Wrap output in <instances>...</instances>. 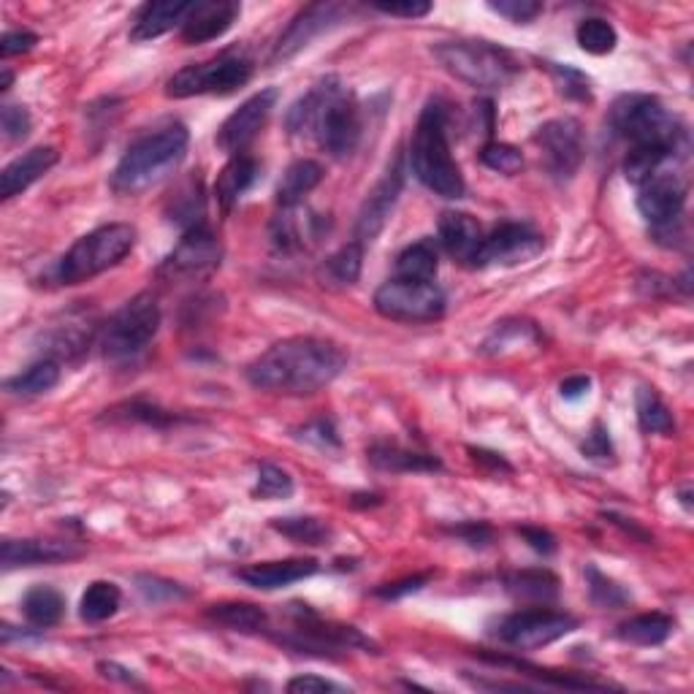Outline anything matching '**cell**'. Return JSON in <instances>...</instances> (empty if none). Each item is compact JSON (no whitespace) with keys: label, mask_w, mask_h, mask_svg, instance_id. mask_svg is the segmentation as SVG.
I'll list each match as a JSON object with an SVG mask.
<instances>
[{"label":"cell","mask_w":694,"mask_h":694,"mask_svg":"<svg viewBox=\"0 0 694 694\" xmlns=\"http://www.w3.org/2000/svg\"><path fill=\"white\" fill-rule=\"evenodd\" d=\"M280 646L296 651V654L310 656H334L348 654V651H372L378 654V646L366 635H361L355 626L329 622V618L318 616L310 605L293 602L288 611V630L285 632H269Z\"/></svg>","instance_id":"obj_6"},{"label":"cell","mask_w":694,"mask_h":694,"mask_svg":"<svg viewBox=\"0 0 694 694\" xmlns=\"http://www.w3.org/2000/svg\"><path fill=\"white\" fill-rule=\"evenodd\" d=\"M204 209H207L204 188H201L199 180H190L180 188V193L171 199L169 214H171V220H174V223L185 225V231H188V229H195V225L207 223Z\"/></svg>","instance_id":"obj_43"},{"label":"cell","mask_w":694,"mask_h":694,"mask_svg":"<svg viewBox=\"0 0 694 694\" xmlns=\"http://www.w3.org/2000/svg\"><path fill=\"white\" fill-rule=\"evenodd\" d=\"M278 88H266V90H258L255 95H250L237 112L225 117V122L220 125L218 131V147L229 155H244L250 144H253L261 128L266 125V120L272 117L274 107H278Z\"/></svg>","instance_id":"obj_17"},{"label":"cell","mask_w":694,"mask_h":694,"mask_svg":"<svg viewBox=\"0 0 694 694\" xmlns=\"http://www.w3.org/2000/svg\"><path fill=\"white\" fill-rule=\"evenodd\" d=\"M410 165L418 182L440 199L456 201L466 193L462 169L451 155L447 109L442 101H429L418 117L413 141H410Z\"/></svg>","instance_id":"obj_4"},{"label":"cell","mask_w":694,"mask_h":694,"mask_svg":"<svg viewBox=\"0 0 694 694\" xmlns=\"http://www.w3.org/2000/svg\"><path fill=\"white\" fill-rule=\"evenodd\" d=\"M551 77H554L559 93L564 98H573V101H592V79L586 73L573 69V66H559L549 63Z\"/></svg>","instance_id":"obj_48"},{"label":"cell","mask_w":694,"mask_h":694,"mask_svg":"<svg viewBox=\"0 0 694 694\" xmlns=\"http://www.w3.org/2000/svg\"><path fill=\"white\" fill-rule=\"evenodd\" d=\"M440 269L437 248L432 239H421V242L410 244L396 255V278L413 280V282H434Z\"/></svg>","instance_id":"obj_37"},{"label":"cell","mask_w":694,"mask_h":694,"mask_svg":"<svg viewBox=\"0 0 694 694\" xmlns=\"http://www.w3.org/2000/svg\"><path fill=\"white\" fill-rule=\"evenodd\" d=\"M374 11L380 14H389V17H404V20H418V17H426L432 11V3L426 0H402V3H385V0H374L372 3Z\"/></svg>","instance_id":"obj_56"},{"label":"cell","mask_w":694,"mask_h":694,"mask_svg":"<svg viewBox=\"0 0 694 694\" xmlns=\"http://www.w3.org/2000/svg\"><path fill=\"white\" fill-rule=\"evenodd\" d=\"M272 530L282 537L293 540L299 545H329L334 530L315 515H291V519H274Z\"/></svg>","instance_id":"obj_42"},{"label":"cell","mask_w":694,"mask_h":694,"mask_svg":"<svg viewBox=\"0 0 694 694\" xmlns=\"http://www.w3.org/2000/svg\"><path fill=\"white\" fill-rule=\"evenodd\" d=\"M581 453L597 464H613V459H616V451H613L611 432H607L605 423H594L592 432H589L586 440L581 442Z\"/></svg>","instance_id":"obj_52"},{"label":"cell","mask_w":694,"mask_h":694,"mask_svg":"<svg viewBox=\"0 0 694 694\" xmlns=\"http://www.w3.org/2000/svg\"><path fill=\"white\" fill-rule=\"evenodd\" d=\"M214 624L242 635H269V613L253 602H218L207 611Z\"/></svg>","instance_id":"obj_29"},{"label":"cell","mask_w":694,"mask_h":694,"mask_svg":"<svg viewBox=\"0 0 694 694\" xmlns=\"http://www.w3.org/2000/svg\"><path fill=\"white\" fill-rule=\"evenodd\" d=\"M602 519H607V521H611V524L622 526V530L630 534V537L641 540V543H646V545L654 543V537H651L646 530H641V526H637V524H632V519H624V515H618V513H602Z\"/></svg>","instance_id":"obj_62"},{"label":"cell","mask_w":694,"mask_h":694,"mask_svg":"<svg viewBox=\"0 0 694 694\" xmlns=\"http://www.w3.org/2000/svg\"><path fill=\"white\" fill-rule=\"evenodd\" d=\"M321 182H323V165L318 161H306V158H301V161L291 163L278 185V207L280 209L301 207L306 195L321 185Z\"/></svg>","instance_id":"obj_31"},{"label":"cell","mask_w":694,"mask_h":694,"mask_svg":"<svg viewBox=\"0 0 694 694\" xmlns=\"http://www.w3.org/2000/svg\"><path fill=\"white\" fill-rule=\"evenodd\" d=\"M481 163L496 171V174L513 177L524 169V152L519 147L507 144V141H489L481 150Z\"/></svg>","instance_id":"obj_47"},{"label":"cell","mask_w":694,"mask_h":694,"mask_svg":"<svg viewBox=\"0 0 694 694\" xmlns=\"http://www.w3.org/2000/svg\"><path fill=\"white\" fill-rule=\"evenodd\" d=\"M586 586H589V597L602 611H618V607L630 605V592L616 583L613 579H607L605 573L597 567V564H586Z\"/></svg>","instance_id":"obj_44"},{"label":"cell","mask_w":694,"mask_h":694,"mask_svg":"<svg viewBox=\"0 0 694 694\" xmlns=\"http://www.w3.org/2000/svg\"><path fill=\"white\" fill-rule=\"evenodd\" d=\"M673 630H675L673 616L654 611V613H641V616H632L630 622L618 624L616 635H618V641L632 643V646L651 648V646H662V643L673 635Z\"/></svg>","instance_id":"obj_32"},{"label":"cell","mask_w":694,"mask_h":694,"mask_svg":"<svg viewBox=\"0 0 694 694\" xmlns=\"http://www.w3.org/2000/svg\"><path fill=\"white\" fill-rule=\"evenodd\" d=\"M107 421H122V423H144L152 429H171L177 423H185L190 418L180 413H169L161 404L150 402V399H131V402H122L117 408L107 410Z\"/></svg>","instance_id":"obj_36"},{"label":"cell","mask_w":694,"mask_h":694,"mask_svg":"<svg viewBox=\"0 0 694 694\" xmlns=\"http://www.w3.org/2000/svg\"><path fill=\"white\" fill-rule=\"evenodd\" d=\"M579 630V618L570 613L551 611V607H526L510 613L496 626V637L515 651H534L562 641L570 632Z\"/></svg>","instance_id":"obj_12"},{"label":"cell","mask_w":694,"mask_h":694,"mask_svg":"<svg viewBox=\"0 0 694 694\" xmlns=\"http://www.w3.org/2000/svg\"><path fill=\"white\" fill-rule=\"evenodd\" d=\"M445 291L437 282L389 280L374 293V310L396 323H432L445 315Z\"/></svg>","instance_id":"obj_11"},{"label":"cell","mask_w":694,"mask_h":694,"mask_svg":"<svg viewBox=\"0 0 694 694\" xmlns=\"http://www.w3.org/2000/svg\"><path fill=\"white\" fill-rule=\"evenodd\" d=\"M607 125H611L613 137L626 141L630 147L665 144L681 150L686 139L681 122L654 95H622L611 107Z\"/></svg>","instance_id":"obj_8"},{"label":"cell","mask_w":694,"mask_h":694,"mask_svg":"<svg viewBox=\"0 0 694 694\" xmlns=\"http://www.w3.org/2000/svg\"><path fill=\"white\" fill-rule=\"evenodd\" d=\"M361 266H364V244L348 242L329 255L318 269V278L329 288H350L361 278Z\"/></svg>","instance_id":"obj_33"},{"label":"cell","mask_w":694,"mask_h":694,"mask_svg":"<svg viewBox=\"0 0 694 694\" xmlns=\"http://www.w3.org/2000/svg\"><path fill=\"white\" fill-rule=\"evenodd\" d=\"M258 177H261V163L255 158L233 155L214 180V199H218L220 209L231 212L239 204V199L255 185Z\"/></svg>","instance_id":"obj_27"},{"label":"cell","mask_w":694,"mask_h":694,"mask_svg":"<svg viewBox=\"0 0 694 694\" xmlns=\"http://www.w3.org/2000/svg\"><path fill=\"white\" fill-rule=\"evenodd\" d=\"M675 152L678 150H673V147H665V144L630 147L622 163L624 177L632 182V185H643L648 177H654L656 171L665 169L667 161H673Z\"/></svg>","instance_id":"obj_38"},{"label":"cell","mask_w":694,"mask_h":694,"mask_svg":"<svg viewBox=\"0 0 694 694\" xmlns=\"http://www.w3.org/2000/svg\"><path fill=\"white\" fill-rule=\"evenodd\" d=\"M98 671L107 675V678L122 681V684H137V678H133V671H125V667L114 665V662H101V665H98Z\"/></svg>","instance_id":"obj_63"},{"label":"cell","mask_w":694,"mask_h":694,"mask_svg":"<svg viewBox=\"0 0 694 694\" xmlns=\"http://www.w3.org/2000/svg\"><path fill=\"white\" fill-rule=\"evenodd\" d=\"M285 128L293 137H312L331 158H348L364 137L361 107L340 77H323L288 109Z\"/></svg>","instance_id":"obj_2"},{"label":"cell","mask_w":694,"mask_h":694,"mask_svg":"<svg viewBox=\"0 0 694 694\" xmlns=\"http://www.w3.org/2000/svg\"><path fill=\"white\" fill-rule=\"evenodd\" d=\"M366 459L383 472H440L442 462L434 453L410 451L396 442H374L366 451Z\"/></svg>","instance_id":"obj_28"},{"label":"cell","mask_w":694,"mask_h":694,"mask_svg":"<svg viewBox=\"0 0 694 694\" xmlns=\"http://www.w3.org/2000/svg\"><path fill=\"white\" fill-rule=\"evenodd\" d=\"M325 231H329V223L323 214L310 212L306 207L280 209L278 218L272 220V242L280 253H301L312 248Z\"/></svg>","instance_id":"obj_20"},{"label":"cell","mask_w":694,"mask_h":694,"mask_svg":"<svg viewBox=\"0 0 694 694\" xmlns=\"http://www.w3.org/2000/svg\"><path fill=\"white\" fill-rule=\"evenodd\" d=\"M63 613L66 600L54 586H33L22 597V616L36 630H49V626L60 624Z\"/></svg>","instance_id":"obj_34"},{"label":"cell","mask_w":694,"mask_h":694,"mask_svg":"<svg viewBox=\"0 0 694 694\" xmlns=\"http://www.w3.org/2000/svg\"><path fill=\"white\" fill-rule=\"evenodd\" d=\"M432 579H434V573H418V575H410V579L385 583V586L374 589V597H380V600H402V597H408V594L421 592V589L426 586V583L432 581Z\"/></svg>","instance_id":"obj_55"},{"label":"cell","mask_w":694,"mask_h":694,"mask_svg":"<svg viewBox=\"0 0 694 694\" xmlns=\"http://www.w3.org/2000/svg\"><path fill=\"white\" fill-rule=\"evenodd\" d=\"M575 41H579V47L583 49V52L602 58V54H611L613 49H616L618 33L607 20L589 17V20H583L579 24V30H575Z\"/></svg>","instance_id":"obj_45"},{"label":"cell","mask_w":694,"mask_h":694,"mask_svg":"<svg viewBox=\"0 0 694 694\" xmlns=\"http://www.w3.org/2000/svg\"><path fill=\"white\" fill-rule=\"evenodd\" d=\"M39 44V36L30 33V30H9V33L0 36V58H14V54L30 52Z\"/></svg>","instance_id":"obj_57"},{"label":"cell","mask_w":694,"mask_h":694,"mask_svg":"<svg viewBox=\"0 0 694 694\" xmlns=\"http://www.w3.org/2000/svg\"><path fill=\"white\" fill-rule=\"evenodd\" d=\"M543 250V233L534 231L530 223H502L489 237H483V244L477 250L472 266H519V263L534 261Z\"/></svg>","instance_id":"obj_14"},{"label":"cell","mask_w":694,"mask_h":694,"mask_svg":"<svg viewBox=\"0 0 694 694\" xmlns=\"http://www.w3.org/2000/svg\"><path fill=\"white\" fill-rule=\"evenodd\" d=\"M60 161V152L54 147H33L24 155L14 158L0 174V199L9 201L28 190L33 182H39L49 169H54Z\"/></svg>","instance_id":"obj_24"},{"label":"cell","mask_w":694,"mask_h":694,"mask_svg":"<svg viewBox=\"0 0 694 694\" xmlns=\"http://www.w3.org/2000/svg\"><path fill=\"white\" fill-rule=\"evenodd\" d=\"M82 556V549L69 540H3L0 545V564L6 570L17 567H39V564H58L71 562V559Z\"/></svg>","instance_id":"obj_21"},{"label":"cell","mask_w":694,"mask_h":694,"mask_svg":"<svg viewBox=\"0 0 694 694\" xmlns=\"http://www.w3.org/2000/svg\"><path fill=\"white\" fill-rule=\"evenodd\" d=\"M296 437L310 442V445H315L318 451H323V453H340L342 451L340 432H336V426H334V421H331V418H318V421H310L306 426L299 429Z\"/></svg>","instance_id":"obj_49"},{"label":"cell","mask_w":694,"mask_h":694,"mask_svg":"<svg viewBox=\"0 0 694 694\" xmlns=\"http://www.w3.org/2000/svg\"><path fill=\"white\" fill-rule=\"evenodd\" d=\"M540 161L545 171L559 182H567L579 174L583 163V125L575 117H556L534 133Z\"/></svg>","instance_id":"obj_13"},{"label":"cell","mask_w":694,"mask_h":694,"mask_svg":"<svg viewBox=\"0 0 694 694\" xmlns=\"http://www.w3.org/2000/svg\"><path fill=\"white\" fill-rule=\"evenodd\" d=\"M432 54L453 79L475 90H505L521 73L515 54L486 39L440 41Z\"/></svg>","instance_id":"obj_5"},{"label":"cell","mask_w":694,"mask_h":694,"mask_svg":"<svg viewBox=\"0 0 694 694\" xmlns=\"http://www.w3.org/2000/svg\"><path fill=\"white\" fill-rule=\"evenodd\" d=\"M540 331L537 325L530 323V321H519V318H513V321H502L496 323V329L491 331V334L483 340L481 345V353L483 355H505V353H513V350L524 348V345H540Z\"/></svg>","instance_id":"obj_35"},{"label":"cell","mask_w":694,"mask_h":694,"mask_svg":"<svg viewBox=\"0 0 694 694\" xmlns=\"http://www.w3.org/2000/svg\"><path fill=\"white\" fill-rule=\"evenodd\" d=\"M190 133L174 122L133 141L114 165L109 185L117 195H141L174 174L188 155Z\"/></svg>","instance_id":"obj_3"},{"label":"cell","mask_w":694,"mask_h":694,"mask_svg":"<svg viewBox=\"0 0 694 694\" xmlns=\"http://www.w3.org/2000/svg\"><path fill=\"white\" fill-rule=\"evenodd\" d=\"M318 570H321V564L315 559H278V562L248 564L237 575L248 586L261 589V592H274V589H285L291 583L312 579Z\"/></svg>","instance_id":"obj_23"},{"label":"cell","mask_w":694,"mask_h":694,"mask_svg":"<svg viewBox=\"0 0 694 694\" xmlns=\"http://www.w3.org/2000/svg\"><path fill=\"white\" fill-rule=\"evenodd\" d=\"M137 586H139L141 597H144L147 602H152V605H161V602H171V600H182L188 594L185 589L180 586V583L158 579V575H139Z\"/></svg>","instance_id":"obj_50"},{"label":"cell","mask_w":694,"mask_h":694,"mask_svg":"<svg viewBox=\"0 0 694 694\" xmlns=\"http://www.w3.org/2000/svg\"><path fill=\"white\" fill-rule=\"evenodd\" d=\"M489 9L515 24H530L543 14V3L537 0H491Z\"/></svg>","instance_id":"obj_51"},{"label":"cell","mask_w":694,"mask_h":694,"mask_svg":"<svg viewBox=\"0 0 694 694\" xmlns=\"http://www.w3.org/2000/svg\"><path fill=\"white\" fill-rule=\"evenodd\" d=\"M0 128H3V137L9 141H22L33 131V117H30L28 107L6 103L3 112H0Z\"/></svg>","instance_id":"obj_53"},{"label":"cell","mask_w":694,"mask_h":694,"mask_svg":"<svg viewBox=\"0 0 694 694\" xmlns=\"http://www.w3.org/2000/svg\"><path fill=\"white\" fill-rule=\"evenodd\" d=\"M505 589L521 602L549 605V602H554L559 597V579L545 567L515 570V573L505 575Z\"/></svg>","instance_id":"obj_30"},{"label":"cell","mask_w":694,"mask_h":694,"mask_svg":"<svg viewBox=\"0 0 694 694\" xmlns=\"http://www.w3.org/2000/svg\"><path fill=\"white\" fill-rule=\"evenodd\" d=\"M291 494H293V477L288 475L282 466L269 464V462H263L261 466H258V477L253 486L255 500L278 502V500H288Z\"/></svg>","instance_id":"obj_46"},{"label":"cell","mask_w":694,"mask_h":694,"mask_svg":"<svg viewBox=\"0 0 694 694\" xmlns=\"http://www.w3.org/2000/svg\"><path fill=\"white\" fill-rule=\"evenodd\" d=\"M515 532H519L537 554L551 556L556 551V537L549 530H543V526H519Z\"/></svg>","instance_id":"obj_59"},{"label":"cell","mask_w":694,"mask_h":694,"mask_svg":"<svg viewBox=\"0 0 694 694\" xmlns=\"http://www.w3.org/2000/svg\"><path fill=\"white\" fill-rule=\"evenodd\" d=\"M190 9L193 3H185V0H158V3L141 6L131 28V41L141 44V41L161 39L174 28H182Z\"/></svg>","instance_id":"obj_26"},{"label":"cell","mask_w":694,"mask_h":694,"mask_svg":"<svg viewBox=\"0 0 694 694\" xmlns=\"http://www.w3.org/2000/svg\"><path fill=\"white\" fill-rule=\"evenodd\" d=\"M253 79V60L239 49L220 52L218 58L204 63L185 66L165 82L169 98H193V95H229Z\"/></svg>","instance_id":"obj_9"},{"label":"cell","mask_w":694,"mask_h":694,"mask_svg":"<svg viewBox=\"0 0 694 694\" xmlns=\"http://www.w3.org/2000/svg\"><path fill=\"white\" fill-rule=\"evenodd\" d=\"M60 383V364L54 359H41L33 366L6 380V391L14 396H41Z\"/></svg>","instance_id":"obj_41"},{"label":"cell","mask_w":694,"mask_h":694,"mask_svg":"<svg viewBox=\"0 0 694 694\" xmlns=\"http://www.w3.org/2000/svg\"><path fill=\"white\" fill-rule=\"evenodd\" d=\"M686 182L675 171H656L643 185H637V212L651 223L656 233L673 229L675 220L684 214Z\"/></svg>","instance_id":"obj_15"},{"label":"cell","mask_w":694,"mask_h":694,"mask_svg":"<svg viewBox=\"0 0 694 694\" xmlns=\"http://www.w3.org/2000/svg\"><path fill=\"white\" fill-rule=\"evenodd\" d=\"M137 244V229L128 223H109L84 233L71 244V250L58 261L52 278L60 285H79L109 272Z\"/></svg>","instance_id":"obj_7"},{"label":"cell","mask_w":694,"mask_h":694,"mask_svg":"<svg viewBox=\"0 0 694 694\" xmlns=\"http://www.w3.org/2000/svg\"><path fill=\"white\" fill-rule=\"evenodd\" d=\"M437 233L447 255L472 266L483 244V229L477 218H472L470 212H442Z\"/></svg>","instance_id":"obj_25"},{"label":"cell","mask_w":694,"mask_h":694,"mask_svg":"<svg viewBox=\"0 0 694 694\" xmlns=\"http://www.w3.org/2000/svg\"><path fill=\"white\" fill-rule=\"evenodd\" d=\"M348 14L345 6L340 3H315L306 6V9L299 11V17L288 24V30L282 33V39L278 41L272 54V63H285L293 54H299L301 49L310 47L315 36H321L323 30L334 28L336 22H342V17Z\"/></svg>","instance_id":"obj_19"},{"label":"cell","mask_w":694,"mask_h":694,"mask_svg":"<svg viewBox=\"0 0 694 694\" xmlns=\"http://www.w3.org/2000/svg\"><path fill=\"white\" fill-rule=\"evenodd\" d=\"M288 692L296 694H318V692H345V686L334 684V681L321 678V675H296V678L288 681Z\"/></svg>","instance_id":"obj_58"},{"label":"cell","mask_w":694,"mask_h":694,"mask_svg":"<svg viewBox=\"0 0 694 694\" xmlns=\"http://www.w3.org/2000/svg\"><path fill=\"white\" fill-rule=\"evenodd\" d=\"M223 261V244H220L218 233L209 229L207 223L188 229L185 237L180 239L169 258L163 261L161 274L165 278H204V274L214 272Z\"/></svg>","instance_id":"obj_16"},{"label":"cell","mask_w":694,"mask_h":694,"mask_svg":"<svg viewBox=\"0 0 694 694\" xmlns=\"http://www.w3.org/2000/svg\"><path fill=\"white\" fill-rule=\"evenodd\" d=\"M470 456H472V462H475L477 466H483V470L507 472V475L513 472V466L505 462V456H502V453L486 451V447H470Z\"/></svg>","instance_id":"obj_60"},{"label":"cell","mask_w":694,"mask_h":694,"mask_svg":"<svg viewBox=\"0 0 694 694\" xmlns=\"http://www.w3.org/2000/svg\"><path fill=\"white\" fill-rule=\"evenodd\" d=\"M122 592L112 581H93L79 600V616L88 624H101L120 611Z\"/></svg>","instance_id":"obj_39"},{"label":"cell","mask_w":694,"mask_h":694,"mask_svg":"<svg viewBox=\"0 0 694 694\" xmlns=\"http://www.w3.org/2000/svg\"><path fill=\"white\" fill-rule=\"evenodd\" d=\"M345 366L348 355L336 342L321 336H288L258 355L244 374L263 394L312 396L334 383Z\"/></svg>","instance_id":"obj_1"},{"label":"cell","mask_w":694,"mask_h":694,"mask_svg":"<svg viewBox=\"0 0 694 694\" xmlns=\"http://www.w3.org/2000/svg\"><path fill=\"white\" fill-rule=\"evenodd\" d=\"M158 329H161V306H158L155 296L139 293L128 304H122L103 325V355L114 364L137 359L155 340Z\"/></svg>","instance_id":"obj_10"},{"label":"cell","mask_w":694,"mask_h":694,"mask_svg":"<svg viewBox=\"0 0 694 694\" xmlns=\"http://www.w3.org/2000/svg\"><path fill=\"white\" fill-rule=\"evenodd\" d=\"M635 413L637 423H641L643 434H662V437H671L675 434V421L671 408L662 402V396L656 394L648 385H641L635 394Z\"/></svg>","instance_id":"obj_40"},{"label":"cell","mask_w":694,"mask_h":694,"mask_svg":"<svg viewBox=\"0 0 694 694\" xmlns=\"http://www.w3.org/2000/svg\"><path fill=\"white\" fill-rule=\"evenodd\" d=\"M242 6L233 0H204V3H193L188 20L182 22L180 36L185 44H207V41L220 39L231 30L237 22Z\"/></svg>","instance_id":"obj_22"},{"label":"cell","mask_w":694,"mask_h":694,"mask_svg":"<svg viewBox=\"0 0 694 694\" xmlns=\"http://www.w3.org/2000/svg\"><path fill=\"white\" fill-rule=\"evenodd\" d=\"M589 389H592V378H586V374H573V378L562 380L559 394H562V399H567V402H575V399L586 396Z\"/></svg>","instance_id":"obj_61"},{"label":"cell","mask_w":694,"mask_h":694,"mask_svg":"<svg viewBox=\"0 0 694 694\" xmlns=\"http://www.w3.org/2000/svg\"><path fill=\"white\" fill-rule=\"evenodd\" d=\"M402 188H404V165L402 158H396V161L389 165V171L383 174V180L370 190L364 207H361L359 220H355V242L366 248V244H372L374 239L380 237V231L389 223L391 212H394L399 195H402Z\"/></svg>","instance_id":"obj_18"},{"label":"cell","mask_w":694,"mask_h":694,"mask_svg":"<svg viewBox=\"0 0 694 694\" xmlns=\"http://www.w3.org/2000/svg\"><path fill=\"white\" fill-rule=\"evenodd\" d=\"M11 82H14V73L3 71V82H0V90H3V93H6V90L11 88Z\"/></svg>","instance_id":"obj_64"},{"label":"cell","mask_w":694,"mask_h":694,"mask_svg":"<svg viewBox=\"0 0 694 694\" xmlns=\"http://www.w3.org/2000/svg\"><path fill=\"white\" fill-rule=\"evenodd\" d=\"M445 532L453 534V537L464 540V543L472 545V549H486V545L494 543V530H491L486 521H464V524L447 526Z\"/></svg>","instance_id":"obj_54"}]
</instances>
